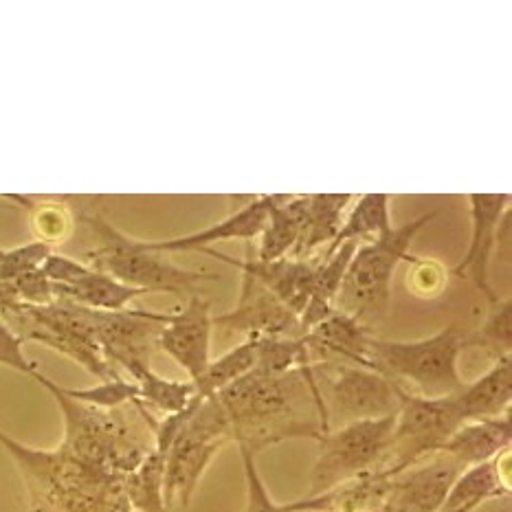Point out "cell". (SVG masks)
Wrapping results in <instances>:
<instances>
[{"mask_svg": "<svg viewBox=\"0 0 512 512\" xmlns=\"http://www.w3.org/2000/svg\"><path fill=\"white\" fill-rule=\"evenodd\" d=\"M310 365L288 374L253 370L216 394L238 447L258 455L284 440H319L330 431Z\"/></svg>", "mask_w": 512, "mask_h": 512, "instance_id": "6da1fadb", "label": "cell"}, {"mask_svg": "<svg viewBox=\"0 0 512 512\" xmlns=\"http://www.w3.org/2000/svg\"><path fill=\"white\" fill-rule=\"evenodd\" d=\"M433 218L436 214H425L370 242L359 244L345 269L332 310L359 321L363 328L372 332L378 324H383L389 299H392V280L398 264L403 260H414V255H409L411 242Z\"/></svg>", "mask_w": 512, "mask_h": 512, "instance_id": "7a4b0ae2", "label": "cell"}, {"mask_svg": "<svg viewBox=\"0 0 512 512\" xmlns=\"http://www.w3.org/2000/svg\"><path fill=\"white\" fill-rule=\"evenodd\" d=\"M466 335L451 324L418 341L372 339V370L387 376L407 394L422 398L455 396L464 387L458 370Z\"/></svg>", "mask_w": 512, "mask_h": 512, "instance_id": "3957f363", "label": "cell"}, {"mask_svg": "<svg viewBox=\"0 0 512 512\" xmlns=\"http://www.w3.org/2000/svg\"><path fill=\"white\" fill-rule=\"evenodd\" d=\"M82 222L97 240V247L86 253V264L121 284L143 293L196 295L198 284L218 280V275L189 271L168 262L163 253L150 251L143 240L121 233L104 216L84 214Z\"/></svg>", "mask_w": 512, "mask_h": 512, "instance_id": "277c9868", "label": "cell"}, {"mask_svg": "<svg viewBox=\"0 0 512 512\" xmlns=\"http://www.w3.org/2000/svg\"><path fill=\"white\" fill-rule=\"evenodd\" d=\"M33 378L62 409L64 442L60 444V451L69 458L113 477H126L150 451L141 447L130 436L126 425H121V420L110 411H99L66 398L60 392V385L42 372Z\"/></svg>", "mask_w": 512, "mask_h": 512, "instance_id": "5b68a950", "label": "cell"}, {"mask_svg": "<svg viewBox=\"0 0 512 512\" xmlns=\"http://www.w3.org/2000/svg\"><path fill=\"white\" fill-rule=\"evenodd\" d=\"M231 440V429L218 398H194L181 433L165 453V506H189L200 477Z\"/></svg>", "mask_w": 512, "mask_h": 512, "instance_id": "8992f818", "label": "cell"}, {"mask_svg": "<svg viewBox=\"0 0 512 512\" xmlns=\"http://www.w3.org/2000/svg\"><path fill=\"white\" fill-rule=\"evenodd\" d=\"M396 416L359 420L326 431L319 438V455L310 471L306 497L324 495L356 477L381 469L392 440Z\"/></svg>", "mask_w": 512, "mask_h": 512, "instance_id": "52a82bcc", "label": "cell"}, {"mask_svg": "<svg viewBox=\"0 0 512 512\" xmlns=\"http://www.w3.org/2000/svg\"><path fill=\"white\" fill-rule=\"evenodd\" d=\"M324 403L328 427L332 422L350 425L359 420L396 416L405 389L374 370L348 363L321 361L310 365Z\"/></svg>", "mask_w": 512, "mask_h": 512, "instance_id": "ba28073f", "label": "cell"}, {"mask_svg": "<svg viewBox=\"0 0 512 512\" xmlns=\"http://www.w3.org/2000/svg\"><path fill=\"white\" fill-rule=\"evenodd\" d=\"M464 425L460 407L453 396L422 398L407 394L396 414L392 440L378 473L396 477L411 466L442 451L458 427Z\"/></svg>", "mask_w": 512, "mask_h": 512, "instance_id": "9c48e42d", "label": "cell"}, {"mask_svg": "<svg viewBox=\"0 0 512 512\" xmlns=\"http://www.w3.org/2000/svg\"><path fill=\"white\" fill-rule=\"evenodd\" d=\"M95 339L110 365L121 367L128 374L137 367H150L154 350L159 348V335L172 313H152V310H117L99 313L88 310Z\"/></svg>", "mask_w": 512, "mask_h": 512, "instance_id": "30bf717a", "label": "cell"}, {"mask_svg": "<svg viewBox=\"0 0 512 512\" xmlns=\"http://www.w3.org/2000/svg\"><path fill=\"white\" fill-rule=\"evenodd\" d=\"M214 328L225 332H240L247 339H299L304 337L302 319L282 304L269 288L255 277L242 273L238 304L229 313L214 317Z\"/></svg>", "mask_w": 512, "mask_h": 512, "instance_id": "8fae6325", "label": "cell"}, {"mask_svg": "<svg viewBox=\"0 0 512 512\" xmlns=\"http://www.w3.org/2000/svg\"><path fill=\"white\" fill-rule=\"evenodd\" d=\"M471 242L469 249H466L464 258L455 264L453 273L458 277H466L475 284L477 291H480L488 304H497L499 295L491 284V260L497 249V238L499 229L504 225V218L508 216L510 209V194H471Z\"/></svg>", "mask_w": 512, "mask_h": 512, "instance_id": "7c38bea8", "label": "cell"}, {"mask_svg": "<svg viewBox=\"0 0 512 512\" xmlns=\"http://www.w3.org/2000/svg\"><path fill=\"white\" fill-rule=\"evenodd\" d=\"M464 469L447 453H433L389 480L381 512H438Z\"/></svg>", "mask_w": 512, "mask_h": 512, "instance_id": "4fadbf2b", "label": "cell"}, {"mask_svg": "<svg viewBox=\"0 0 512 512\" xmlns=\"http://www.w3.org/2000/svg\"><path fill=\"white\" fill-rule=\"evenodd\" d=\"M211 330H214V315L200 293L189 295L187 304L178 313H172L161 330L159 350L183 367L189 383H198L211 361Z\"/></svg>", "mask_w": 512, "mask_h": 512, "instance_id": "5bb4252c", "label": "cell"}, {"mask_svg": "<svg viewBox=\"0 0 512 512\" xmlns=\"http://www.w3.org/2000/svg\"><path fill=\"white\" fill-rule=\"evenodd\" d=\"M200 253H207L211 258L222 260L225 264L233 266V269L242 271L244 275H251L258 280L262 286L269 288V291L280 299L282 304L302 317L304 308L310 299V291H313L317 264L310 260H295V258H282L273 262H260L255 258L251 249V242L247 247V260H233L225 253H218L214 249H203Z\"/></svg>", "mask_w": 512, "mask_h": 512, "instance_id": "9a60e30c", "label": "cell"}, {"mask_svg": "<svg viewBox=\"0 0 512 512\" xmlns=\"http://www.w3.org/2000/svg\"><path fill=\"white\" fill-rule=\"evenodd\" d=\"M277 196V194H275ZM275 196H258L253 198L249 205L242 209L231 211L227 218H222L216 225L207 229H200L187 236H178L170 240H143V244L150 251L157 253H183V251H203L209 249L211 244L225 242V240H255L266 225V216L275 203Z\"/></svg>", "mask_w": 512, "mask_h": 512, "instance_id": "2e32d148", "label": "cell"}, {"mask_svg": "<svg viewBox=\"0 0 512 512\" xmlns=\"http://www.w3.org/2000/svg\"><path fill=\"white\" fill-rule=\"evenodd\" d=\"M308 214V196H275V203L266 216V225L260 233L255 258L260 262H273L293 258L304 238Z\"/></svg>", "mask_w": 512, "mask_h": 512, "instance_id": "e0dca14e", "label": "cell"}, {"mask_svg": "<svg viewBox=\"0 0 512 512\" xmlns=\"http://www.w3.org/2000/svg\"><path fill=\"white\" fill-rule=\"evenodd\" d=\"M512 440L510 414L488 420L464 422L447 440L442 453L451 455L462 469L506 455Z\"/></svg>", "mask_w": 512, "mask_h": 512, "instance_id": "ac0fdd59", "label": "cell"}, {"mask_svg": "<svg viewBox=\"0 0 512 512\" xmlns=\"http://www.w3.org/2000/svg\"><path fill=\"white\" fill-rule=\"evenodd\" d=\"M392 477L378 471L356 477L317 497L284 504V512H381Z\"/></svg>", "mask_w": 512, "mask_h": 512, "instance_id": "d6986e66", "label": "cell"}, {"mask_svg": "<svg viewBox=\"0 0 512 512\" xmlns=\"http://www.w3.org/2000/svg\"><path fill=\"white\" fill-rule=\"evenodd\" d=\"M460 407L464 422L488 420L510 414L512 400V354L502 356L493 363L491 370L473 383H464L453 396Z\"/></svg>", "mask_w": 512, "mask_h": 512, "instance_id": "ffe728a7", "label": "cell"}, {"mask_svg": "<svg viewBox=\"0 0 512 512\" xmlns=\"http://www.w3.org/2000/svg\"><path fill=\"white\" fill-rule=\"evenodd\" d=\"M148 295L121 284L106 273L95 271L93 266L88 269L80 280H75L69 286H53V297L62 299V302H71L75 306H82L88 310H99V313H117V310H126L137 297Z\"/></svg>", "mask_w": 512, "mask_h": 512, "instance_id": "44dd1931", "label": "cell"}, {"mask_svg": "<svg viewBox=\"0 0 512 512\" xmlns=\"http://www.w3.org/2000/svg\"><path fill=\"white\" fill-rule=\"evenodd\" d=\"M502 458L499 455L495 460H488L482 464L469 466L464 469L451 486V491L444 499V506L440 510H458V508H473L477 510L491 499L506 497L510 493V486L502 475Z\"/></svg>", "mask_w": 512, "mask_h": 512, "instance_id": "7402d4cb", "label": "cell"}, {"mask_svg": "<svg viewBox=\"0 0 512 512\" xmlns=\"http://www.w3.org/2000/svg\"><path fill=\"white\" fill-rule=\"evenodd\" d=\"M350 194H310L304 238L295 251V260H310L319 249H328L335 242L343 225L345 209H348Z\"/></svg>", "mask_w": 512, "mask_h": 512, "instance_id": "603a6c76", "label": "cell"}, {"mask_svg": "<svg viewBox=\"0 0 512 512\" xmlns=\"http://www.w3.org/2000/svg\"><path fill=\"white\" fill-rule=\"evenodd\" d=\"M359 244L348 242L339 247L335 253L326 255V258H319L317 264V273H315V282H313V291H310V299L302 313V330L304 337L308 335L310 328H315L319 321H324L328 315L335 313L332 306H335V297L339 293L341 280L345 275V269L352 260V255Z\"/></svg>", "mask_w": 512, "mask_h": 512, "instance_id": "cb8c5ba5", "label": "cell"}, {"mask_svg": "<svg viewBox=\"0 0 512 512\" xmlns=\"http://www.w3.org/2000/svg\"><path fill=\"white\" fill-rule=\"evenodd\" d=\"M389 203H392V196L389 194H363L348 216L343 218V225L337 233L335 242L324 251L321 258L335 253L339 247L348 242L363 244L365 238H378L383 233L392 231V214H389Z\"/></svg>", "mask_w": 512, "mask_h": 512, "instance_id": "d4e9b609", "label": "cell"}, {"mask_svg": "<svg viewBox=\"0 0 512 512\" xmlns=\"http://www.w3.org/2000/svg\"><path fill=\"white\" fill-rule=\"evenodd\" d=\"M165 455L150 449L143 460L124 477V493L130 508L139 512H168L163 495Z\"/></svg>", "mask_w": 512, "mask_h": 512, "instance_id": "484cf974", "label": "cell"}, {"mask_svg": "<svg viewBox=\"0 0 512 512\" xmlns=\"http://www.w3.org/2000/svg\"><path fill=\"white\" fill-rule=\"evenodd\" d=\"M130 381L139 387V403L137 407H154L163 411L165 416L181 414L196 398V387L189 381H172L163 378L152 367H137L130 372Z\"/></svg>", "mask_w": 512, "mask_h": 512, "instance_id": "4316f807", "label": "cell"}, {"mask_svg": "<svg viewBox=\"0 0 512 512\" xmlns=\"http://www.w3.org/2000/svg\"><path fill=\"white\" fill-rule=\"evenodd\" d=\"M255 370V341L247 339L244 343L231 348L229 352H225L218 359H211L207 370L200 378L198 383H194L196 387V398H209L220 394L222 389H227L229 385H233L240 378L247 376L249 372Z\"/></svg>", "mask_w": 512, "mask_h": 512, "instance_id": "83f0119b", "label": "cell"}, {"mask_svg": "<svg viewBox=\"0 0 512 512\" xmlns=\"http://www.w3.org/2000/svg\"><path fill=\"white\" fill-rule=\"evenodd\" d=\"M255 341V370L264 374H288L304 370L310 363L306 339H253Z\"/></svg>", "mask_w": 512, "mask_h": 512, "instance_id": "f1b7e54d", "label": "cell"}, {"mask_svg": "<svg viewBox=\"0 0 512 512\" xmlns=\"http://www.w3.org/2000/svg\"><path fill=\"white\" fill-rule=\"evenodd\" d=\"M16 203H25L29 211V222H31V233L36 242L47 244L53 249V244H62L66 238L71 236L73 231V214L71 209L62 203H33V198H18L9 196Z\"/></svg>", "mask_w": 512, "mask_h": 512, "instance_id": "f546056e", "label": "cell"}, {"mask_svg": "<svg viewBox=\"0 0 512 512\" xmlns=\"http://www.w3.org/2000/svg\"><path fill=\"white\" fill-rule=\"evenodd\" d=\"M60 392L75 400V403L93 407L99 411H115L121 405H137L139 403V387L135 381H128L124 376L108 378V381L97 383L93 387H62Z\"/></svg>", "mask_w": 512, "mask_h": 512, "instance_id": "4dcf8cb0", "label": "cell"}, {"mask_svg": "<svg viewBox=\"0 0 512 512\" xmlns=\"http://www.w3.org/2000/svg\"><path fill=\"white\" fill-rule=\"evenodd\" d=\"M466 345H477L484 348L493 359L512 354V302L510 299H499L493 304L491 313L480 330L466 337Z\"/></svg>", "mask_w": 512, "mask_h": 512, "instance_id": "1f68e13d", "label": "cell"}, {"mask_svg": "<svg viewBox=\"0 0 512 512\" xmlns=\"http://www.w3.org/2000/svg\"><path fill=\"white\" fill-rule=\"evenodd\" d=\"M238 449H240L242 469H244V484H247V506H244V512H284L282 504H277L271 497L269 488H266L262 475L258 471L255 455L242 447Z\"/></svg>", "mask_w": 512, "mask_h": 512, "instance_id": "d6a6232c", "label": "cell"}, {"mask_svg": "<svg viewBox=\"0 0 512 512\" xmlns=\"http://www.w3.org/2000/svg\"><path fill=\"white\" fill-rule=\"evenodd\" d=\"M407 286L418 297H438L444 291V286H447V271L436 260L414 258L411 260Z\"/></svg>", "mask_w": 512, "mask_h": 512, "instance_id": "836d02e7", "label": "cell"}, {"mask_svg": "<svg viewBox=\"0 0 512 512\" xmlns=\"http://www.w3.org/2000/svg\"><path fill=\"white\" fill-rule=\"evenodd\" d=\"M0 365H5L9 370H16L20 374H27L31 378L40 372L38 363L27 359L25 341H22L3 319H0Z\"/></svg>", "mask_w": 512, "mask_h": 512, "instance_id": "e575fe53", "label": "cell"}, {"mask_svg": "<svg viewBox=\"0 0 512 512\" xmlns=\"http://www.w3.org/2000/svg\"><path fill=\"white\" fill-rule=\"evenodd\" d=\"M14 286V293L18 297L20 304L25 306H49L55 302L53 297V286L47 280V275L42 273V266L36 271H29L25 275H20L18 280L9 282Z\"/></svg>", "mask_w": 512, "mask_h": 512, "instance_id": "d590c367", "label": "cell"}, {"mask_svg": "<svg viewBox=\"0 0 512 512\" xmlns=\"http://www.w3.org/2000/svg\"><path fill=\"white\" fill-rule=\"evenodd\" d=\"M438 512H475L473 508H458V510H438Z\"/></svg>", "mask_w": 512, "mask_h": 512, "instance_id": "8d00e7d4", "label": "cell"}, {"mask_svg": "<svg viewBox=\"0 0 512 512\" xmlns=\"http://www.w3.org/2000/svg\"><path fill=\"white\" fill-rule=\"evenodd\" d=\"M31 512H51V510H47V508H42V506H38V504H33Z\"/></svg>", "mask_w": 512, "mask_h": 512, "instance_id": "74e56055", "label": "cell"}]
</instances>
